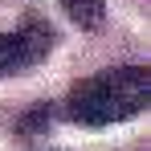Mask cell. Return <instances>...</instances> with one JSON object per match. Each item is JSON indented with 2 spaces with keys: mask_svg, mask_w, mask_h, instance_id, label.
Segmentation results:
<instances>
[{
  "mask_svg": "<svg viewBox=\"0 0 151 151\" xmlns=\"http://www.w3.org/2000/svg\"><path fill=\"white\" fill-rule=\"evenodd\" d=\"M53 45H57V33L49 25H41V21L21 25V29H12V33H0V78L21 74L29 65L45 61L53 53Z\"/></svg>",
  "mask_w": 151,
  "mask_h": 151,
  "instance_id": "7a4b0ae2",
  "label": "cell"
},
{
  "mask_svg": "<svg viewBox=\"0 0 151 151\" xmlns=\"http://www.w3.org/2000/svg\"><path fill=\"white\" fill-rule=\"evenodd\" d=\"M151 98V78L143 65H119V70H102L74 86V94L65 98V119L82 127H110L127 123L135 114L147 110Z\"/></svg>",
  "mask_w": 151,
  "mask_h": 151,
  "instance_id": "6da1fadb",
  "label": "cell"
},
{
  "mask_svg": "<svg viewBox=\"0 0 151 151\" xmlns=\"http://www.w3.org/2000/svg\"><path fill=\"white\" fill-rule=\"evenodd\" d=\"M61 8L78 29H98L106 21V0H61Z\"/></svg>",
  "mask_w": 151,
  "mask_h": 151,
  "instance_id": "3957f363",
  "label": "cell"
}]
</instances>
